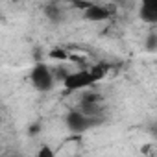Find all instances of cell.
<instances>
[{
    "instance_id": "cell-1",
    "label": "cell",
    "mask_w": 157,
    "mask_h": 157,
    "mask_svg": "<svg viewBox=\"0 0 157 157\" xmlns=\"http://www.w3.org/2000/svg\"><path fill=\"white\" fill-rule=\"evenodd\" d=\"M96 82H100V80H98V76L94 74V70L91 67V68H82V70L70 72L65 78L63 85H65L67 91H83V89L93 87Z\"/></svg>"
},
{
    "instance_id": "cell-7",
    "label": "cell",
    "mask_w": 157,
    "mask_h": 157,
    "mask_svg": "<svg viewBox=\"0 0 157 157\" xmlns=\"http://www.w3.org/2000/svg\"><path fill=\"white\" fill-rule=\"evenodd\" d=\"M146 48H148V50H155V48H157V35H155V33L148 35V41H146Z\"/></svg>"
},
{
    "instance_id": "cell-9",
    "label": "cell",
    "mask_w": 157,
    "mask_h": 157,
    "mask_svg": "<svg viewBox=\"0 0 157 157\" xmlns=\"http://www.w3.org/2000/svg\"><path fill=\"white\" fill-rule=\"evenodd\" d=\"M150 133H151V135L157 139V122H153V124L150 126Z\"/></svg>"
},
{
    "instance_id": "cell-8",
    "label": "cell",
    "mask_w": 157,
    "mask_h": 157,
    "mask_svg": "<svg viewBox=\"0 0 157 157\" xmlns=\"http://www.w3.org/2000/svg\"><path fill=\"white\" fill-rule=\"evenodd\" d=\"M39 157H54V151L50 150V148H46V146H43L41 150H39V153H37Z\"/></svg>"
},
{
    "instance_id": "cell-5",
    "label": "cell",
    "mask_w": 157,
    "mask_h": 157,
    "mask_svg": "<svg viewBox=\"0 0 157 157\" xmlns=\"http://www.w3.org/2000/svg\"><path fill=\"white\" fill-rule=\"evenodd\" d=\"M139 15L148 24H157V0H140Z\"/></svg>"
},
{
    "instance_id": "cell-3",
    "label": "cell",
    "mask_w": 157,
    "mask_h": 157,
    "mask_svg": "<svg viewBox=\"0 0 157 157\" xmlns=\"http://www.w3.org/2000/svg\"><path fill=\"white\" fill-rule=\"evenodd\" d=\"M65 122H67V128L74 133H83L91 128H94L96 124H100V118L98 115H91L87 111H70L67 113L65 117Z\"/></svg>"
},
{
    "instance_id": "cell-6",
    "label": "cell",
    "mask_w": 157,
    "mask_h": 157,
    "mask_svg": "<svg viewBox=\"0 0 157 157\" xmlns=\"http://www.w3.org/2000/svg\"><path fill=\"white\" fill-rule=\"evenodd\" d=\"M44 15H46L50 21L59 22V21H63L65 11H63V8H59V6H56V4H50V6H46V8H44Z\"/></svg>"
},
{
    "instance_id": "cell-10",
    "label": "cell",
    "mask_w": 157,
    "mask_h": 157,
    "mask_svg": "<svg viewBox=\"0 0 157 157\" xmlns=\"http://www.w3.org/2000/svg\"><path fill=\"white\" fill-rule=\"evenodd\" d=\"M74 2H82V0H74Z\"/></svg>"
},
{
    "instance_id": "cell-4",
    "label": "cell",
    "mask_w": 157,
    "mask_h": 157,
    "mask_svg": "<svg viewBox=\"0 0 157 157\" xmlns=\"http://www.w3.org/2000/svg\"><path fill=\"white\" fill-rule=\"evenodd\" d=\"M111 15H113V10L100 4H85V10H83V17L91 22H104Z\"/></svg>"
},
{
    "instance_id": "cell-2",
    "label": "cell",
    "mask_w": 157,
    "mask_h": 157,
    "mask_svg": "<svg viewBox=\"0 0 157 157\" xmlns=\"http://www.w3.org/2000/svg\"><path fill=\"white\" fill-rule=\"evenodd\" d=\"M30 82H32V87L35 91H41V93H46L54 87L56 83V74L54 70L44 65V63H37L33 65V68L30 70Z\"/></svg>"
}]
</instances>
